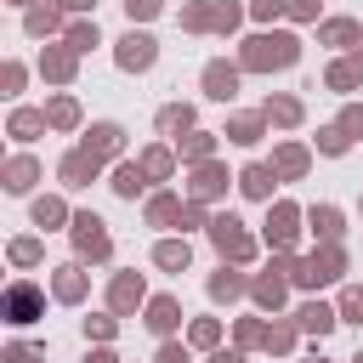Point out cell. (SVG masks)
Masks as SVG:
<instances>
[{"label": "cell", "instance_id": "32", "mask_svg": "<svg viewBox=\"0 0 363 363\" xmlns=\"http://www.w3.org/2000/svg\"><path fill=\"white\" fill-rule=\"evenodd\" d=\"M340 130H346V136H363V108H346V113H340Z\"/></svg>", "mask_w": 363, "mask_h": 363}, {"label": "cell", "instance_id": "33", "mask_svg": "<svg viewBox=\"0 0 363 363\" xmlns=\"http://www.w3.org/2000/svg\"><path fill=\"white\" fill-rule=\"evenodd\" d=\"M147 216H153V221H170V216H176V199H153Z\"/></svg>", "mask_w": 363, "mask_h": 363}, {"label": "cell", "instance_id": "20", "mask_svg": "<svg viewBox=\"0 0 363 363\" xmlns=\"http://www.w3.org/2000/svg\"><path fill=\"white\" fill-rule=\"evenodd\" d=\"M221 187H227V176H221L216 164H204V170H199V182H193V193H199V199H210V193H221Z\"/></svg>", "mask_w": 363, "mask_h": 363}, {"label": "cell", "instance_id": "38", "mask_svg": "<svg viewBox=\"0 0 363 363\" xmlns=\"http://www.w3.org/2000/svg\"><path fill=\"white\" fill-rule=\"evenodd\" d=\"M125 6H130V17H153L159 11V0H125Z\"/></svg>", "mask_w": 363, "mask_h": 363}, {"label": "cell", "instance_id": "39", "mask_svg": "<svg viewBox=\"0 0 363 363\" xmlns=\"http://www.w3.org/2000/svg\"><path fill=\"white\" fill-rule=\"evenodd\" d=\"M159 363H187V352H182V346H164V352H159Z\"/></svg>", "mask_w": 363, "mask_h": 363}, {"label": "cell", "instance_id": "43", "mask_svg": "<svg viewBox=\"0 0 363 363\" xmlns=\"http://www.w3.org/2000/svg\"><path fill=\"white\" fill-rule=\"evenodd\" d=\"M357 363H363V357H357Z\"/></svg>", "mask_w": 363, "mask_h": 363}, {"label": "cell", "instance_id": "2", "mask_svg": "<svg viewBox=\"0 0 363 363\" xmlns=\"http://www.w3.org/2000/svg\"><path fill=\"white\" fill-rule=\"evenodd\" d=\"M340 267H346V255H340V244H323L318 255H306V261L295 267V284H306V289H318V284H329V278H340Z\"/></svg>", "mask_w": 363, "mask_h": 363}, {"label": "cell", "instance_id": "27", "mask_svg": "<svg viewBox=\"0 0 363 363\" xmlns=\"http://www.w3.org/2000/svg\"><path fill=\"white\" fill-rule=\"evenodd\" d=\"M136 295H142L136 278H119V284H113V306H136Z\"/></svg>", "mask_w": 363, "mask_h": 363}, {"label": "cell", "instance_id": "15", "mask_svg": "<svg viewBox=\"0 0 363 363\" xmlns=\"http://www.w3.org/2000/svg\"><path fill=\"white\" fill-rule=\"evenodd\" d=\"M312 227L323 233V244H335V238H340V210H329V204H318V210H312Z\"/></svg>", "mask_w": 363, "mask_h": 363}, {"label": "cell", "instance_id": "17", "mask_svg": "<svg viewBox=\"0 0 363 363\" xmlns=\"http://www.w3.org/2000/svg\"><path fill=\"white\" fill-rule=\"evenodd\" d=\"M267 119H278V125H295V119H301V102H295V96H272V102H267Z\"/></svg>", "mask_w": 363, "mask_h": 363}, {"label": "cell", "instance_id": "9", "mask_svg": "<svg viewBox=\"0 0 363 363\" xmlns=\"http://www.w3.org/2000/svg\"><path fill=\"white\" fill-rule=\"evenodd\" d=\"M272 170H278V176H301V170H306V147H301V142H284V147L272 153Z\"/></svg>", "mask_w": 363, "mask_h": 363}, {"label": "cell", "instance_id": "12", "mask_svg": "<svg viewBox=\"0 0 363 363\" xmlns=\"http://www.w3.org/2000/svg\"><path fill=\"white\" fill-rule=\"evenodd\" d=\"M113 147H119V125H96V130L85 136V153H96V159L113 153Z\"/></svg>", "mask_w": 363, "mask_h": 363}, {"label": "cell", "instance_id": "16", "mask_svg": "<svg viewBox=\"0 0 363 363\" xmlns=\"http://www.w3.org/2000/svg\"><path fill=\"white\" fill-rule=\"evenodd\" d=\"M210 295H216V301H233V295H244V278H238V272H227V267H221V272H216V278H210Z\"/></svg>", "mask_w": 363, "mask_h": 363}, {"label": "cell", "instance_id": "25", "mask_svg": "<svg viewBox=\"0 0 363 363\" xmlns=\"http://www.w3.org/2000/svg\"><path fill=\"white\" fill-rule=\"evenodd\" d=\"M159 125H164V130H187V125H193V108H164Z\"/></svg>", "mask_w": 363, "mask_h": 363}, {"label": "cell", "instance_id": "3", "mask_svg": "<svg viewBox=\"0 0 363 363\" xmlns=\"http://www.w3.org/2000/svg\"><path fill=\"white\" fill-rule=\"evenodd\" d=\"M210 238H216V250H221L227 261H250V255H255L250 233H244V227H238L233 216H216V221H210Z\"/></svg>", "mask_w": 363, "mask_h": 363}, {"label": "cell", "instance_id": "36", "mask_svg": "<svg viewBox=\"0 0 363 363\" xmlns=\"http://www.w3.org/2000/svg\"><path fill=\"white\" fill-rule=\"evenodd\" d=\"M182 147H187V153H193V159H204V153H210V136H187V142H182Z\"/></svg>", "mask_w": 363, "mask_h": 363}, {"label": "cell", "instance_id": "34", "mask_svg": "<svg viewBox=\"0 0 363 363\" xmlns=\"http://www.w3.org/2000/svg\"><path fill=\"white\" fill-rule=\"evenodd\" d=\"M278 11H284V0H255V17H261V23H267V17H278Z\"/></svg>", "mask_w": 363, "mask_h": 363}, {"label": "cell", "instance_id": "41", "mask_svg": "<svg viewBox=\"0 0 363 363\" xmlns=\"http://www.w3.org/2000/svg\"><path fill=\"white\" fill-rule=\"evenodd\" d=\"M352 62H363V40H357V45H352Z\"/></svg>", "mask_w": 363, "mask_h": 363}, {"label": "cell", "instance_id": "1", "mask_svg": "<svg viewBox=\"0 0 363 363\" xmlns=\"http://www.w3.org/2000/svg\"><path fill=\"white\" fill-rule=\"evenodd\" d=\"M301 57V40L295 34H255L244 45V68H289Z\"/></svg>", "mask_w": 363, "mask_h": 363}, {"label": "cell", "instance_id": "11", "mask_svg": "<svg viewBox=\"0 0 363 363\" xmlns=\"http://www.w3.org/2000/svg\"><path fill=\"white\" fill-rule=\"evenodd\" d=\"M6 306H11V318H17V323H28V318H34V306H40V295H34L28 284H11V295H6Z\"/></svg>", "mask_w": 363, "mask_h": 363}, {"label": "cell", "instance_id": "7", "mask_svg": "<svg viewBox=\"0 0 363 363\" xmlns=\"http://www.w3.org/2000/svg\"><path fill=\"white\" fill-rule=\"evenodd\" d=\"M267 238L284 250V244H295V204H272V221H267Z\"/></svg>", "mask_w": 363, "mask_h": 363}, {"label": "cell", "instance_id": "31", "mask_svg": "<svg viewBox=\"0 0 363 363\" xmlns=\"http://www.w3.org/2000/svg\"><path fill=\"white\" fill-rule=\"evenodd\" d=\"M216 335H221V329H216L210 318H199V323H193V340H199V346H216Z\"/></svg>", "mask_w": 363, "mask_h": 363}, {"label": "cell", "instance_id": "10", "mask_svg": "<svg viewBox=\"0 0 363 363\" xmlns=\"http://www.w3.org/2000/svg\"><path fill=\"white\" fill-rule=\"evenodd\" d=\"M238 187H244L250 199H272V170H267V164H250V170L238 176Z\"/></svg>", "mask_w": 363, "mask_h": 363}, {"label": "cell", "instance_id": "6", "mask_svg": "<svg viewBox=\"0 0 363 363\" xmlns=\"http://www.w3.org/2000/svg\"><path fill=\"white\" fill-rule=\"evenodd\" d=\"M204 91L227 102V96L238 91V68H227V62H210V68H204Z\"/></svg>", "mask_w": 363, "mask_h": 363}, {"label": "cell", "instance_id": "14", "mask_svg": "<svg viewBox=\"0 0 363 363\" xmlns=\"http://www.w3.org/2000/svg\"><path fill=\"white\" fill-rule=\"evenodd\" d=\"M323 40H329V45H357L363 34H357V23H346V17H335V23H323Z\"/></svg>", "mask_w": 363, "mask_h": 363}, {"label": "cell", "instance_id": "40", "mask_svg": "<svg viewBox=\"0 0 363 363\" xmlns=\"http://www.w3.org/2000/svg\"><path fill=\"white\" fill-rule=\"evenodd\" d=\"M210 363H244V352H216Z\"/></svg>", "mask_w": 363, "mask_h": 363}, {"label": "cell", "instance_id": "19", "mask_svg": "<svg viewBox=\"0 0 363 363\" xmlns=\"http://www.w3.org/2000/svg\"><path fill=\"white\" fill-rule=\"evenodd\" d=\"M227 136H233V142H261V119H255V113H244V119H233V125H227Z\"/></svg>", "mask_w": 363, "mask_h": 363}, {"label": "cell", "instance_id": "13", "mask_svg": "<svg viewBox=\"0 0 363 363\" xmlns=\"http://www.w3.org/2000/svg\"><path fill=\"white\" fill-rule=\"evenodd\" d=\"M250 289H255V301H261V306H278V301H284V278H278V267H272L267 278H255Z\"/></svg>", "mask_w": 363, "mask_h": 363}, {"label": "cell", "instance_id": "8", "mask_svg": "<svg viewBox=\"0 0 363 363\" xmlns=\"http://www.w3.org/2000/svg\"><path fill=\"white\" fill-rule=\"evenodd\" d=\"M295 323H301L306 335H329V329H335V312H329L323 301H306V306L295 312Z\"/></svg>", "mask_w": 363, "mask_h": 363}, {"label": "cell", "instance_id": "26", "mask_svg": "<svg viewBox=\"0 0 363 363\" xmlns=\"http://www.w3.org/2000/svg\"><path fill=\"white\" fill-rule=\"evenodd\" d=\"M79 289H85V284H79V272H74V267H62V278H57V295H62V301H79Z\"/></svg>", "mask_w": 363, "mask_h": 363}, {"label": "cell", "instance_id": "37", "mask_svg": "<svg viewBox=\"0 0 363 363\" xmlns=\"http://www.w3.org/2000/svg\"><path fill=\"white\" fill-rule=\"evenodd\" d=\"M284 6H289L295 17H318V0H284Z\"/></svg>", "mask_w": 363, "mask_h": 363}, {"label": "cell", "instance_id": "4", "mask_svg": "<svg viewBox=\"0 0 363 363\" xmlns=\"http://www.w3.org/2000/svg\"><path fill=\"white\" fill-rule=\"evenodd\" d=\"M74 238H79V250H85V255H96V261L108 255V233H102V221H96V216H79V221H74Z\"/></svg>", "mask_w": 363, "mask_h": 363}, {"label": "cell", "instance_id": "24", "mask_svg": "<svg viewBox=\"0 0 363 363\" xmlns=\"http://www.w3.org/2000/svg\"><path fill=\"white\" fill-rule=\"evenodd\" d=\"M346 142H352V136H346L340 125H329V130H318V147H323V153H346Z\"/></svg>", "mask_w": 363, "mask_h": 363}, {"label": "cell", "instance_id": "42", "mask_svg": "<svg viewBox=\"0 0 363 363\" xmlns=\"http://www.w3.org/2000/svg\"><path fill=\"white\" fill-rule=\"evenodd\" d=\"M68 6H91V0H68Z\"/></svg>", "mask_w": 363, "mask_h": 363}, {"label": "cell", "instance_id": "5", "mask_svg": "<svg viewBox=\"0 0 363 363\" xmlns=\"http://www.w3.org/2000/svg\"><path fill=\"white\" fill-rule=\"evenodd\" d=\"M119 62H125V68H147V62H153V40H147V34H125V40H119Z\"/></svg>", "mask_w": 363, "mask_h": 363}, {"label": "cell", "instance_id": "30", "mask_svg": "<svg viewBox=\"0 0 363 363\" xmlns=\"http://www.w3.org/2000/svg\"><path fill=\"white\" fill-rule=\"evenodd\" d=\"M142 170H147V176H164V170H170V153H164V147H153V153L142 159Z\"/></svg>", "mask_w": 363, "mask_h": 363}, {"label": "cell", "instance_id": "22", "mask_svg": "<svg viewBox=\"0 0 363 363\" xmlns=\"http://www.w3.org/2000/svg\"><path fill=\"white\" fill-rule=\"evenodd\" d=\"M357 68H363V62H335V68H329V85H335V91H352V85H357Z\"/></svg>", "mask_w": 363, "mask_h": 363}, {"label": "cell", "instance_id": "18", "mask_svg": "<svg viewBox=\"0 0 363 363\" xmlns=\"http://www.w3.org/2000/svg\"><path fill=\"white\" fill-rule=\"evenodd\" d=\"M147 323H153L159 335H170V329H176V301H153V306H147Z\"/></svg>", "mask_w": 363, "mask_h": 363}, {"label": "cell", "instance_id": "29", "mask_svg": "<svg viewBox=\"0 0 363 363\" xmlns=\"http://www.w3.org/2000/svg\"><path fill=\"white\" fill-rule=\"evenodd\" d=\"M340 312H346L352 323H363V289H346V295H340Z\"/></svg>", "mask_w": 363, "mask_h": 363}, {"label": "cell", "instance_id": "35", "mask_svg": "<svg viewBox=\"0 0 363 363\" xmlns=\"http://www.w3.org/2000/svg\"><path fill=\"white\" fill-rule=\"evenodd\" d=\"M68 40H74V51H85V45H96V28H74Z\"/></svg>", "mask_w": 363, "mask_h": 363}, {"label": "cell", "instance_id": "28", "mask_svg": "<svg viewBox=\"0 0 363 363\" xmlns=\"http://www.w3.org/2000/svg\"><path fill=\"white\" fill-rule=\"evenodd\" d=\"M289 340H295V335H289L284 323H272V329L261 335V346H267V352H289Z\"/></svg>", "mask_w": 363, "mask_h": 363}, {"label": "cell", "instance_id": "23", "mask_svg": "<svg viewBox=\"0 0 363 363\" xmlns=\"http://www.w3.org/2000/svg\"><path fill=\"white\" fill-rule=\"evenodd\" d=\"M142 176H147V170H142V164H125V170H119V176H113V187H119V193H125V199H136V187H142Z\"/></svg>", "mask_w": 363, "mask_h": 363}, {"label": "cell", "instance_id": "21", "mask_svg": "<svg viewBox=\"0 0 363 363\" xmlns=\"http://www.w3.org/2000/svg\"><path fill=\"white\" fill-rule=\"evenodd\" d=\"M153 255H159V267H170V272H176V267H187V244H176V238H164Z\"/></svg>", "mask_w": 363, "mask_h": 363}]
</instances>
